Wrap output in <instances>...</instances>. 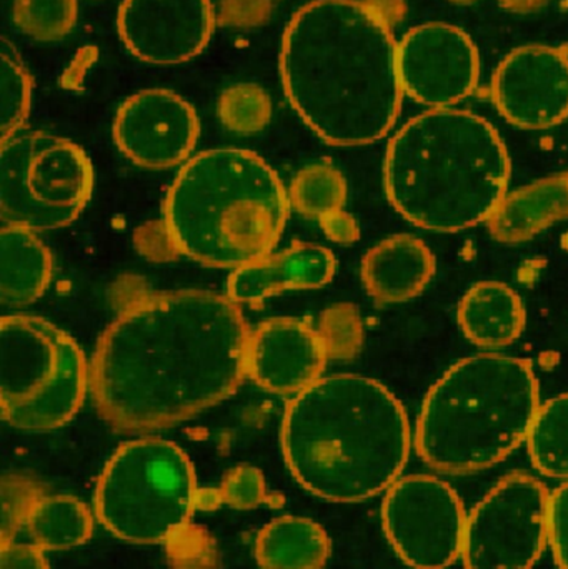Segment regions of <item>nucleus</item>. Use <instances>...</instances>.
Instances as JSON below:
<instances>
[{"instance_id":"nucleus-1","label":"nucleus","mask_w":568,"mask_h":569,"mask_svg":"<svg viewBox=\"0 0 568 569\" xmlns=\"http://www.w3.org/2000/svg\"><path fill=\"white\" fill-rule=\"evenodd\" d=\"M250 333L229 295L180 290L130 301L103 331L90 363L97 411L130 433L190 420L249 377Z\"/></svg>"},{"instance_id":"nucleus-2","label":"nucleus","mask_w":568,"mask_h":569,"mask_svg":"<svg viewBox=\"0 0 568 569\" xmlns=\"http://www.w3.org/2000/svg\"><path fill=\"white\" fill-rule=\"evenodd\" d=\"M399 42L360 0H313L290 19L280 77L290 106L330 146H369L399 119Z\"/></svg>"},{"instance_id":"nucleus-3","label":"nucleus","mask_w":568,"mask_h":569,"mask_svg":"<svg viewBox=\"0 0 568 569\" xmlns=\"http://www.w3.org/2000/svg\"><path fill=\"white\" fill-rule=\"evenodd\" d=\"M283 458L310 493L357 503L389 490L410 455L402 403L379 381L360 375L320 378L287 405Z\"/></svg>"},{"instance_id":"nucleus-4","label":"nucleus","mask_w":568,"mask_h":569,"mask_svg":"<svg viewBox=\"0 0 568 569\" xmlns=\"http://www.w3.org/2000/svg\"><path fill=\"white\" fill-rule=\"evenodd\" d=\"M510 157L492 123L432 109L390 140L383 182L393 209L420 229L456 233L487 222L507 196Z\"/></svg>"},{"instance_id":"nucleus-5","label":"nucleus","mask_w":568,"mask_h":569,"mask_svg":"<svg viewBox=\"0 0 568 569\" xmlns=\"http://www.w3.org/2000/svg\"><path fill=\"white\" fill-rule=\"evenodd\" d=\"M289 193L249 150H207L190 159L166 199V230L177 252L216 269L266 259L289 219Z\"/></svg>"},{"instance_id":"nucleus-6","label":"nucleus","mask_w":568,"mask_h":569,"mask_svg":"<svg viewBox=\"0 0 568 569\" xmlns=\"http://www.w3.org/2000/svg\"><path fill=\"white\" fill-rule=\"evenodd\" d=\"M539 407L530 361L497 353L466 358L427 393L417 453L442 473L486 470L527 440Z\"/></svg>"},{"instance_id":"nucleus-7","label":"nucleus","mask_w":568,"mask_h":569,"mask_svg":"<svg viewBox=\"0 0 568 569\" xmlns=\"http://www.w3.org/2000/svg\"><path fill=\"white\" fill-rule=\"evenodd\" d=\"M196 473L182 448L162 438L127 441L110 458L96 490V513L113 537L159 545L189 525Z\"/></svg>"},{"instance_id":"nucleus-8","label":"nucleus","mask_w":568,"mask_h":569,"mask_svg":"<svg viewBox=\"0 0 568 569\" xmlns=\"http://www.w3.org/2000/svg\"><path fill=\"white\" fill-rule=\"evenodd\" d=\"M90 388L79 345L43 318L9 315L0 327L2 417L17 430L50 431L76 417Z\"/></svg>"},{"instance_id":"nucleus-9","label":"nucleus","mask_w":568,"mask_h":569,"mask_svg":"<svg viewBox=\"0 0 568 569\" xmlns=\"http://www.w3.org/2000/svg\"><path fill=\"white\" fill-rule=\"evenodd\" d=\"M93 169L82 149L43 132L2 140L0 210L6 226L33 232L63 229L92 197Z\"/></svg>"},{"instance_id":"nucleus-10","label":"nucleus","mask_w":568,"mask_h":569,"mask_svg":"<svg viewBox=\"0 0 568 569\" xmlns=\"http://www.w3.org/2000/svg\"><path fill=\"white\" fill-rule=\"evenodd\" d=\"M550 493L527 473L496 485L467 517L466 569H532L549 541Z\"/></svg>"},{"instance_id":"nucleus-11","label":"nucleus","mask_w":568,"mask_h":569,"mask_svg":"<svg viewBox=\"0 0 568 569\" xmlns=\"http://www.w3.org/2000/svg\"><path fill=\"white\" fill-rule=\"evenodd\" d=\"M387 538L407 567L446 569L462 557L467 517L450 485L429 475L400 478L382 505Z\"/></svg>"},{"instance_id":"nucleus-12","label":"nucleus","mask_w":568,"mask_h":569,"mask_svg":"<svg viewBox=\"0 0 568 569\" xmlns=\"http://www.w3.org/2000/svg\"><path fill=\"white\" fill-rule=\"evenodd\" d=\"M403 93L432 109H450L476 92L480 57L459 27L444 22L410 29L397 50Z\"/></svg>"},{"instance_id":"nucleus-13","label":"nucleus","mask_w":568,"mask_h":569,"mask_svg":"<svg viewBox=\"0 0 568 569\" xmlns=\"http://www.w3.org/2000/svg\"><path fill=\"white\" fill-rule=\"evenodd\" d=\"M492 99L500 116L527 130L550 129L568 117V52L526 46L497 67Z\"/></svg>"},{"instance_id":"nucleus-14","label":"nucleus","mask_w":568,"mask_h":569,"mask_svg":"<svg viewBox=\"0 0 568 569\" xmlns=\"http://www.w3.org/2000/svg\"><path fill=\"white\" fill-rule=\"evenodd\" d=\"M196 110L166 89L129 97L113 120V140L123 156L147 169H169L186 162L199 139Z\"/></svg>"},{"instance_id":"nucleus-15","label":"nucleus","mask_w":568,"mask_h":569,"mask_svg":"<svg viewBox=\"0 0 568 569\" xmlns=\"http://www.w3.org/2000/svg\"><path fill=\"white\" fill-rule=\"evenodd\" d=\"M210 0H123L117 29L137 59L177 66L199 56L212 36Z\"/></svg>"},{"instance_id":"nucleus-16","label":"nucleus","mask_w":568,"mask_h":569,"mask_svg":"<svg viewBox=\"0 0 568 569\" xmlns=\"http://www.w3.org/2000/svg\"><path fill=\"white\" fill-rule=\"evenodd\" d=\"M327 360L319 331L293 318H272L250 333L247 375L272 393L297 395L320 380Z\"/></svg>"},{"instance_id":"nucleus-17","label":"nucleus","mask_w":568,"mask_h":569,"mask_svg":"<svg viewBox=\"0 0 568 569\" xmlns=\"http://www.w3.org/2000/svg\"><path fill=\"white\" fill-rule=\"evenodd\" d=\"M336 257L313 243H293L283 252L233 270L227 295L239 303H256L286 290H310L330 282L336 276Z\"/></svg>"},{"instance_id":"nucleus-18","label":"nucleus","mask_w":568,"mask_h":569,"mask_svg":"<svg viewBox=\"0 0 568 569\" xmlns=\"http://www.w3.org/2000/svg\"><path fill=\"white\" fill-rule=\"evenodd\" d=\"M434 273V253L412 236L389 237L370 249L362 260L366 290L380 303H399L417 297Z\"/></svg>"},{"instance_id":"nucleus-19","label":"nucleus","mask_w":568,"mask_h":569,"mask_svg":"<svg viewBox=\"0 0 568 569\" xmlns=\"http://www.w3.org/2000/svg\"><path fill=\"white\" fill-rule=\"evenodd\" d=\"M566 219L568 172H562L507 193L487 227L499 242L520 243Z\"/></svg>"},{"instance_id":"nucleus-20","label":"nucleus","mask_w":568,"mask_h":569,"mask_svg":"<svg viewBox=\"0 0 568 569\" xmlns=\"http://www.w3.org/2000/svg\"><path fill=\"white\" fill-rule=\"evenodd\" d=\"M526 323L522 300L506 283H476L459 305L460 328L477 347H509L519 340Z\"/></svg>"},{"instance_id":"nucleus-21","label":"nucleus","mask_w":568,"mask_h":569,"mask_svg":"<svg viewBox=\"0 0 568 569\" xmlns=\"http://www.w3.org/2000/svg\"><path fill=\"white\" fill-rule=\"evenodd\" d=\"M52 279V257L33 230L3 226L0 232V297L9 307L33 303Z\"/></svg>"},{"instance_id":"nucleus-22","label":"nucleus","mask_w":568,"mask_h":569,"mask_svg":"<svg viewBox=\"0 0 568 569\" xmlns=\"http://www.w3.org/2000/svg\"><path fill=\"white\" fill-rule=\"evenodd\" d=\"M329 555L326 530L309 518H277L262 528L256 541L262 569H322Z\"/></svg>"},{"instance_id":"nucleus-23","label":"nucleus","mask_w":568,"mask_h":569,"mask_svg":"<svg viewBox=\"0 0 568 569\" xmlns=\"http://www.w3.org/2000/svg\"><path fill=\"white\" fill-rule=\"evenodd\" d=\"M30 535L42 550H67L80 547L93 533V518L87 505L67 495L43 497L33 508Z\"/></svg>"},{"instance_id":"nucleus-24","label":"nucleus","mask_w":568,"mask_h":569,"mask_svg":"<svg viewBox=\"0 0 568 569\" xmlns=\"http://www.w3.org/2000/svg\"><path fill=\"white\" fill-rule=\"evenodd\" d=\"M527 445L537 471L568 480V393L540 405Z\"/></svg>"},{"instance_id":"nucleus-25","label":"nucleus","mask_w":568,"mask_h":569,"mask_svg":"<svg viewBox=\"0 0 568 569\" xmlns=\"http://www.w3.org/2000/svg\"><path fill=\"white\" fill-rule=\"evenodd\" d=\"M289 200L297 212L320 222L342 212L347 200L346 179L329 163L306 167L292 180Z\"/></svg>"},{"instance_id":"nucleus-26","label":"nucleus","mask_w":568,"mask_h":569,"mask_svg":"<svg viewBox=\"0 0 568 569\" xmlns=\"http://www.w3.org/2000/svg\"><path fill=\"white\" fill-rule=\"evenodd\" d=\"M2 66H0V129L2 140L16 136L23 126L32 99V79L12 43L2 39Z\"/></svg>"},{"instance_id":"nucleus-27","label":"nucleus","mask_w":568,"mask_h":569,"mask_svg":"<svg viewBox=\"0 0 568 569\" xmlns=\"http://www.w3.org/2000/svg\"><path fill=\"white\" fill-rule=\"evenodd\" d=\"M77 0H16L13 22L37 40H56L76 26Z\"/></svg>"},{"instance_id":"nucleus-28","label":"nucleus","mask_w":568,"mask_h":569,"mask_svg":"<svg viewBox=\"0 0 568 569\" xmlns=\"http://www.w3.org/2000/svg\"><path fill=\"white\" fill-rule=\"evenodd\" d=\"M270 112L269 96L253 83L230 87L220 96V120L233 132H259L269 123Z\"/></svg>"},{"instance_id":"nucleus-29","label":"nucleus","mask_w":568,"mask_h":569,"mask_svg":"<svg viewBox=\"0 0 568 569\" xmlns=\"http://www.w3.org/2000/svg\"><path fill=\"white\" fill-rule=\"evenodd\" d=\"M320 338L327 357L347 360L359 353L363 341V327L359 311L353 305L339 303L327 308L320 317Z\"/></svg>"},{"instance_id":"nucleus-30","label":"nucleus","mask_w":568,"mask_h":569,"mask_svg":"<svg viewBox=\"0 0 568 569\" xmlns=\"http://www.w3.org/2000/svg\"><path fill=\"white\" fill-rule=\"evenodd\" d=\"M42 487L22 477L2 480V543H10L17 531L29 523L30 515L42 498Z\"/></svg>"},{"instance_id":"nucleus-31","label":"nucleus","mask_w":568,"mask_h":569,"mask_svg":"<svg viewBox=\"0 0 568 569\" xmlns=\"http://www.w3.org/2000/svg\"><path fill=\"white\" fill-rule=\"evenodd\" d=\"M223 503L239 510H250L269 500L262 471L250 465L233 468L219 488Z\"/></svg>"},{"instance_id":"nucleus-32","label":"nucleus","mask_w":568,"mask_h":569,"mask_svg":"<svg viewBox=\"0 0 568 569\" xmlns=\"http://www.w3.org/2000/svg\"><path fill=\"white\" fill-rule=\"evenodd\" d=\"M549 543L559 569H568V483L557 488L549 501Z\"/></svg>"},{"instance_id":"nucleus-33","label":"nucleus","mask_w":568,"mask_h":569,"mask_svg":"<svg viewBox=\"0 0 568 569\" xmlns=\"http://www.w3.org/2000/svg\"><path fill=\"white\" fill-rule=\"evenodd\" d=\"M0 569H50L43 550L37 545L2 543Z\"/></svg>"},{"instance_id":"nucleus-34","label":"nucleus","mask_w":568,"mask_h":569,"mask_svg":"<svg viewBox=\"0 0 568 569\" xmlns=\"http://www.w3.org/2000/svg\"><path fill=\"white\" fill-rule=\"evenodd\" d=\"M320 227H322L323 233L327 239L332 242L340 243V246H349V243L357 242L360 237L359 226H357L356 219L346 210L336 213V216L329 217V219L320 220Z\"/></svg>"},{"instance_id":"nucleus-35","label":"nucleus","mask_w":568,"mask_h":569,"mask_svg":"<svg viewBox=\"0 0 568 569\" xmlns=\"http://www.w3.org/2000/svg\"><path fill=\"white\" fill-rule=\"evenodd\" d=\"M223 503L219 490H199L196 497V507L200 510H213Z\"/></svg>"},{"instance_id":"nucleus-36","label":"nucleus","mask_w":568,"mask_h":569,"mask_svg":"<svg viewBox=\"0 0 568 569\" xmlns=\"http://www.w3.org/2000/svg\"><path fill=\"white\" fill-rule=\"evenodd\" d=\"M450 2H456V3H470V2H474V0H450Z\"/></svg>"}]
</instances>
